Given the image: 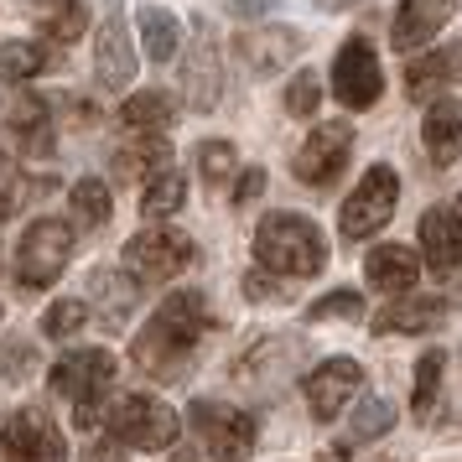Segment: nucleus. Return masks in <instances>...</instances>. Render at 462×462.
I'll list each match as a JSON object with an SVG mask.
<instances>
[{
	"label": "nucleus",
	"mask_w": 462,
	"mask_h": 462,
	"mask_svg": "<svg viewBox=\"0 0 462 462\" xmlns=\"http://www.w3.org/2000/svg\"><path fill=\"white\" fill-rule=\"evenodd\" d=\"M208 328H213L208 296L203 291H171L167 301L156 307V317L141 328V337H135L130 354H135V364H141L151 379H182Z\"/></svg>",
	"instance_id": "nucleus-1"
},
{
	"label": "nucleus",
	"mask_w": 462,
	"mask_h": 462,
	"mask_svg": "<svg viewBox=\"0 0 462 462\" xmlns=\"http://www.w3.org/2000/svg\"><path fill=\"white\" fill-rule=\"evenodd\" d=\"M254 260L275 275H317L328 265V239L301 213H271L254 229Z\"/></svg>",
	"instance_id": "nucleus-2"
},
{
	"label": "nucleus",
	"mask_w": 462,
	"mask_h": 462,
	"mask_svg": "<svg viewBox=\"0 0 462 462\" xmlns=\"http://www.w3.org/2000/svg\"><path fill=\"white\" fill-rule=\"evenodd\" d=\"M115 374H120V358L105 354V348H84V354H68L63 364H52V395H63L68 405H73L79 431H88V426L105 420Z\"/></svg>",
	"instance_id": "nucleus-3"
},
{
	"label": "nucleus",
	"mask_w": 462,
	"mask_h": 462,
	"mask_svg": "<svg viewBox=\"0 0 462 462\" xmlns=\"http://www.w3.org/2000/svg\"><path fill=\"white\" fill-rule=\"evenodd\" d=\"M105 426L115 441L141 447V452H171V441L182 431L177 411L156 395H115L105 405Z\"/></svg>",
	"instance_id": "nucleus-4"
},
{
	"label": "nucleus",
	"mask_w": 462,
	"mask_h": 462,
	"mask_svg": "<svg viewBox=\"0 0 462 462\" xmlns=\"http://www.w3.org/2000/svg\"><path fill=\"white\" fill-rule=\"evenodd\" d=\"M68 260H73V224L37 218V224H26L22 245H16V281L26 291H42L68 271Z\"/></svg>",
	"instance_id": "nucleus-5"
},
{
	"label": "nucleus",
	"mask_w": 462,
	"mask_h": 462,
	"mask_svg": "<svg viewBox=\"0 0 462 462\" xmlns=\"http://www.w3.org/2000/svg\"><path fill=\"white\" fill-rule=\"evenodd\" d=\"M192 265V239L182 229H141L135 239H125V275L141 286H167Z\"/></svg>",
	"instance_id": "nucleus-6"
},
{
	"label": "nucleus",
	"mask_w": 462,
	"mask_h": 462,
	"mask_svg": "<svg viewBox=\"0 0 462 462\" xmlns=\"http://www.w3.org/2000/svg\"><path fill=\"white\" fill-rule=\"evenodd\" d=\"M395 198H400V177L395 167H369L364 171V182L348 192V203L337 213V229L343 239H369L390 224V213H395Z\"/></svg>",
	"instance_id": "nucleus-7"
},
{
	"label": "nucleus",
	"mask_w": 462,
	"mask_h": 462,
	"mask_svg": "<svg viewBox=\"0 0 462 462\" xmlns=\"http://www.w3.org/2000/svg\"><path fill=\"white\" fill-rule=\"evenodd\" d=\"M0 462H68V441L47 411H11L0 426Z\"/></svg>",
	"instance_id": "nucleus-8"
},
{
	"label": "nucleus",
	"mask_w": 462,
	"mask_h": 462,
	"mask_svg": "<svg viewBox=\"0 0 462 462\" xmlns=\"http://www.w3.org/2000/svg\"><path fill=\"white\" fill-rule=\"evenodd\" d=\"M188 420H192V431L203 437L208 457H218V462H245V452L254 447V420L245 411H234V405L198 400Z\"/></svg>",
	"instance_id": "nucleus-9"
},
{
	"label": "nucleus",
	"mask_w": 462,
	"mask_h": 462,
	"mask_svg": "<svg viewBox=\"0 0 462 462\" xmlns=\"http://www.w3.org/2000/svg\"><path fill=\"white\" fill-rule=\"evenodd\" d=\"M333 94L343 109H369L384 94V73H379V58L374 47L364 42V37H348V42L337 47L333 58Z\"/></svg>",
	"instance_id": "nucleus-10"
},
{
	"label": "nucleus",
	"mask_w": 462,
	"mask_h": 462,
	"mask_svg": "<svg viewBox=\"0 0 462 462\" xmlns=\"http://www.w3.org/2000/svg\"><path fill=\"white\" fill-rule=\"evenodd\" d=\"M348 146H354V125L348 120H328V125H317L301 141L291 171L301 182H312V188H328L337 171H343V162H348Z\"/></svg>",
	"instance_id": "nucleus-11"
},
{
	"label": "nucleus",
	"mask_w": 462,
	"mask_h": 462,
	"mask_svg": "<svg viewBox=\"0 0 462 462\" xmlns=\"http://www.w3.org/2000/svg\"><path fill=\"white\" fill-rule=\"evenodd\" d=\"M94 79L105 88H125L135 79V42H130V26H125V5L109 0L105 26L94 37Z\"/></svg>",
	"instance_id": "nucleus-12"
},
{
	"label": "nucleus",
	"mask_w": 462,
	"mask_h": 462,
	"mask_svg": "<svg viewBox=\"0 0 462 462\" xmlns=\"http://www.w3.org/2000/svg\"><path fill=\"white\" fill-rule=\"evenodd\" d=\"M301 47L307 37L296 32V26H250L245 37H234V52H239V63L260 73V79H271L281 68H291L301 58Z\"/></svg>",
	"instance_id": "nucleus-13"
},
{
	"label": "nucleus",
	"mask_w": 462,
	"mask_h": 462,
	"mask_svg": "<svg viewBox=\"0 0 462 462\" xmlns=\"http://www.w3.org/2000/svg\"><path fill=\"white\" fill-rule=\"evenodd\" d=\"M358 384H364V369H358L354 358H328V364H317L312 374H307V405H312L317 420H333L348 400L358 395Z\"/></svg>",
	"instance_id": "nucleus-14"
},
{
	"label": "nucleus",
	"mask_w": 462,
	"mask_h": 462,
	"mask_svg": "<svg viewBox=\"0 0 462 462\" xmlns=\"http://www.w3.org/2000/svg\"><path fill=\"white\" fill-rule=\"evenodd\" d=\"M182 94H188L192 109H213L218 94H224V63H218V42H213L208 22L198 26L192 52H188V63H182Z\"/></svg>",
	"instance_id": "nucleus-15"
},
{
	"label": "nucleus",
	"mask_w": 462,
	"mask_h": 462,
	"mask_svg": "<svg viewBox=\"0 0 462 462\" xmlns=\"http://www.w3.org/2000/svg\"><path fill=\"white\" fill-rule=\"evenodd\" d=\"M135 301H141V286H135L125 271H109V265H99V271L88 275V301H84V307H88V317L99 312V322H105L109 333H125Z\"/></svg>",
	"instance_id": "nucleus-16"
},
{
	"label": "nucleus",
	"mask_w": 462,
	"mask_h": 462,
	"mask_svg": "<svg viewBox=\"0 0 462 462\" xmlns=\"http://www.w3.org/2000/svg\"><path fill=\"white\" fill-rule=\"evenodd\" d=\"M452 16H457V0H400L395 26H390V47H395V52H416V47L431 42Z\"/></svg>",
	"instance_id": "nucleus-17"
},
{
	"label": "nucleus",
	"mask_w": 462,
	"mask_h": 462,
	"mask_svg": "<svg viewBox=\"0 0 462 462\" xmlns=\"http://www.w3.org/2000/svg\"><path fill=\"white\" fill-rule=\"evenodd\" d=\"M420 254L431 271H457L462 265V218L452 208L420 213Z\"/></svg>",
	"instance_id": "nucleus-18"
},
{
	"label": "nucleus",
	"mask_w": 462,
	"mask_h": 462,
	"mask_svg": "<svg viewBox=\"0 0 462 462\" xmlns=\"http://www.w3.org/2000/svg\"><path fill=\"white\" fill-rule=\"evenodd\" d=\"M5 130L16 135V146L26 156H47L52 151V105L42 94H22L16 105L5 109Z\"/></svg>",
	"instance_id": "nucleus-19"
},
{
	"label": "nucleus",
	"mask_w": 462,
	"mask_h": 462,
	"mask_svg": "<svg viewBox=\"0 0 462 462\" xmlns=\"http://www.w3.org/2000/svg\"><path fill=\"white\" fill-rule=\"evenodd\" d=\"M420 141H426V156L431 167H452L462 156V105L457 99H441V105L426 109L420 120Z\"/></svg>",
	"instance_id": "nucleus-20"
},
{
	"label": "nucleus",
	"mask_w": 462,
	"mask_h": 462,
	"mask_svg": "<svg viewBox=\"0 0 462 462\" xmlns=\"http://www.w3.org/2000/svg\"><path fill=\"white\" fill-rule=\"evenodd\" d=\"M364 275H369V286H379V291L405 296L411 286H416L420 260H416V250H411V245H374V250H369V260H364Z\"/></svg>",
	"instance_id": "nucleus-21"
},
{
	"label": "nucleus",
	"mask_w": 462,
	"mask_h": 462,
	"mask_svg": "<svg viewBox=\"0 0 462 462\" xmlns=\"http://www.w3.org/2000/svg\"><path fill=\"white\" fill-rule=\"evenodd\" d=\"M447 84H462V42H447V47H437V52H426V58H416L411 73H405V94H411V99H426V94H437V88H447Z\"/></svg>",
	"instance_id": "nucleus-22"
},
{
	"label": "nucleus",
	"mask_w": 462,
	"mask_h": 462,
	"mask_svg": "<svg viewBox=\"0 0 462 462\" xmlns=\"http://www.w3.org/2000/svg\"><path fill=\"white\" fill-rule=\"evenodd\" d=\"M441 317H447L441 296H400L374 317V333H431Z\"/></svg>",
	"instance_id": "nucleus-23"
},
{
	"label": "nucleus",
	"mask_w": 462,
	"mask_h": 462,
	"mask_svg": "<svg viewBox=\"0 0 462 462\" xmlns=\"http://www.w3.org/2000/svg\"><path fill=\"white\" fill-rule=\"evenodd\" d=\"M109 167L120 182H141V177H156V171L171 167V141L167 135H141V141H130L109 156Z\"/></svg>",
	"instance_id": "nucleus-24"
},
{
	"label": "nucleus",
	"mask_w": 462,
	"mask_h": 462,
	"mask_svg": "<svg viewBox=\"0 0 462 462\" xmlns=\"http://www.w3.org/2000/svg\"><path fill=\"white\" fill-rule=\"evenodd\" d=\"M171 120H177V99H171L167 88H141V94H130L125 109H120V125L141 130V135H162Z\"/></svg>",
	"instance_id": "nucleus-25"
},
{
	"label": "nucleus",
	"mask_w": 462,
	"mask_h": 462,
	"mask_svg": "<svg viewBox=\"0 0 462 462\" xmlns=\"http://www.w3.org/2000/svg\"><path fill=\"white\" fill-rule=\"evenodd\" d=\"M135 26H141V47H146L151 63L167 68L177 52H182V22L171 16V11H162V5H146L141 16H135Z\"/></svg>",
	"instance_id": "nucleus-26"
},
{
	"label": "nucleus",
	"mask_w": 462,
	"mask_h": 462,
	"mask_svg": "<svg viewBox=\"0 0 462 462\" xmlns=\"http://www.w3.org/2000/svg\"><path fill=\"white\" fill-rule=\"evenodd\" d=\"M32 16L42 22V37L52 42H79L88 32V5L84 0H32Z\"/></svg>",
	"instance_id": "nucleus-27"
},
{
	"label": "nucleus",
	"mask_w": 462,
	"mask_h": 462,
	"mask_svg": "<svg viewBox=\"0 0 462 462\" xmlns=\"http://www.w3.org/2000/svg\"><path fill=\"white\" fill-rule=\"evenodd\" d=\"M390 426H395V405H390V400H379V395H369L354 416H348V431H343V441H337V452H348V447H364V441L384 437Z\"/></svg>",
	"instance_id": "nucleus-28"
},
{
	"label": "nucleus",
	"mask_w": 462,
	"mask_h": 462,
	"mask_svg": "<svg viewBox=\"0 0 462 462\" xmlns=\"http://www.w3.org/2000/svg\"><path fill=\"white\" fill-rule=\"evenodd\" d=\"M182 203H188V177L177 167L146 177V192H141V213H146V218H171Z\"/></svg>",
	"instance_id": "nucleus-29"
},
{
	"label": "nucleus",
	"mask_w": 462,
	"mask_h": 462,
	"mask_svg": "<svg viewBox=\"0 0 462 462\" xmlns=\"http://www.w3.org/2000/svg\"><path fill=\"white\" fill-rule=\"evenodd\" d=\"M73 224L79 229H105L109 224V188L99 177H84V182H73Z\"/></svg>",
	"instance_id": "nucleus-30"
},
{
	"label": "nucleus",
	"mask_w": 462,
	"mask_h": 462,
	"mask_svg": "<svg viewBox=\"0 0 462 462\" xmlns=\"http://www.w3.org/2000/svg\"><path fill=\"white\" fill-rule=\"evenodd\" d=\"M47 68V47L42 42H0V79L5 84H26L32 73H42Z\"/></svg>",
	"instance_id": "nucleus-31"
},
{
	"label": "nucleus",
	"mask_w": 462,
	"mask_h": 462,
	"mask_svg": "<svg viewBox=\"0 0 462 462\" xmlns=\"http://www.w3.org/2000/svg\"><path fill=\"white\" fill-rule=\"evenodd\" d=\"M441 369H447V354H441V348L420 354V364H416V395H411L416 420H431V400H437V390H441Z\"/></svg>",
	"instance_id": "nucleus-32"
},
{
	"label": "nucleus",
	"mask_w": 462,
	"mask_h": 462,
	"mask_svg": "<svg viewBox=\"0 0 462 462\" xmlns=\"http://www.w3.org/2000/svg\"><path fill=\"white\" fill-rule=\"evenodd\" d=\"M88 328V307L84 301H52L42 317V333L52 337V343H68V337H79Z\"/></svg>",
	"instance_id": "nucleus-33"
},
{
	"label": "nucleus",
	"mask_w": 462,
	"mask_h": 462,
	"mask_svg": "<svg viewBox=\"0 0 462 462\" xmlns=\"http://www.w3.org/2000/svg\"><path fill=\"white\" fill-rule=\"evenodd\" d=\"M317 105H322V79H317L312 68H301L291 79V88H286V109H291L296 120H312Z\"/></svg>",
	"instance_id": "nucleus-34"
},
{
	"label": "nucleus",
	"mask_w": 462,
	"mask_h": 462,
	"mask_svg": "<svg viewBox=\"0 0 462 462\" xmlns=\"http://www.w3.org/2000/svg\"><path fill=\"white\" fill-rule=\"evenodd\" d=\"M198 171H203L208 188H218V182L234 171V146L229 141H203V146H198Z\"/></svg>",
	"instance_id": "nucleus-35"
},
{
	"label": "nucleus",
	"mask_w": 462,
	"mask_h": 462,
	"mask_svg": "<svg viewBox=\"0 0 462 462\" xmlns=\"http://www.w3.org/2000/svg\"><path fill=\"white\" fill-rule=\"evenodd\" d=\"M328 317H364V296L358 291H333V296H322V301H312L307 307V322H328Z\"/></svg>",
	"instance_id": "nucleus-36"
},
{
	"label": "nucleus",
	"mask_w": 462,
	"mask_h": 462,
	"mask_svg": "<svg viewBox=\"0 0 462 462\" xmlns=\"http://www.w3.org/2000/svg\"><path fill=\"white\" fill-rule=\"evenodd\" d=\"M16 208H22V171H16V162L0 151V218H11Z\"/></svg>",
	"instance_id": "nucleus-37"
},
{
	"label": "nucleus",
	"mask_w": 462,
	"mask_h": 462,
	"mask_svg": "<svg viewBox=\"0 0 462 462\" xmlns=\"http://www.w3.org/2000/svg\"><path fill=\"white\" fill-rule=\"evenodd\" d=\"M0 374L5 379H26L32 374V348H26V343H11L5 358H0Z\"/></svg>",
	"instance_id": "nucleus-38"
},
{
	"label": "nucleus",
	"mask_w": 462,
	"mask_h": 462,
	"mask_svg": "<svg viewBox=\"0 0 462 462\" xmlns=\"http://www.w3.org/2000/svg\"><path fill=\"white\" fill-rule=\"evenodd\" d=\"M245 296H250V301H281L286 291H281L265 271H250V275H245Z\"/></svg>",
	"instance_id": "nucleus-39"
},
{
	"label": "nucleus",
	"mask_w": 462,
	"mask_h": 462,
	"mask_svg": "<svg viewBox=\"0 0 462 462\" xmlns=\"http://www.w3.org/2000/svg\"><path fill=\"white\" fill-rule=\"evenodd\" d=\"M260 192H265V171L250 167L245 177H239V188H234V203H239V208H250V203L260 198Z\"/></svg>",
	"instance_id": "nucleus-40"
},
{
	"label": "nucleus",
	"mask_w": 462,
	"mask_h": 462,
	"mask_svg": "<svg viewBox=\"0 0 462 462\" xmlns=\"http://www.w3.org/2000/svg\"><path fill=\"white\" fill-rule=\"evenodd\" d=\"M322 11H343V5H354V0H317Z\"/></svg>",
	"instance_id": "nucleus-41"
},
{
	"label": "nucleus",
	"mask_w": 462,
	"mask_h": 462,
	"mask_svg": "<svg viewBox=\"0 0 462 462\" xmlns=\"http://www.w3.org/2000/svg\"><path fill=\"white\" fill-rule=\"evenodd\" d=\"M171 462H198V452H177V457H171Z\"/></svg>",
	"instance_id": "nucleus-42"
},
{
	"label": "nucleus",
	"mask_w": 462,
	"mask_h": 462,
	"mask_svg": "<svg viewBox=\"0 0 462 462\" xmlns=\"http://www.w3.org/2000/svg\"><path fill=\"white\" fill-rule=\"evenodd\" d=\"M457 203H462V198H457Z\"/></svg>",
	"instance_id": "nucleus-43"
}]
</instances>
